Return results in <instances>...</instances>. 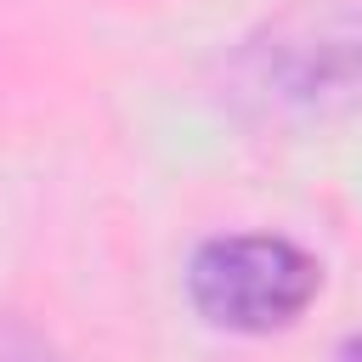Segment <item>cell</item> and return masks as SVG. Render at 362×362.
I'll use <instances>...</instances> for the list:
<instances>
[{
  "label": "cell",
  "mask_w": 362,
  "mask_h": 362,
  "mask_svg": "<svg viewBox=\"0 0 362 362\" xmlns=\"http://www.w3.org/2000/svg\"><path fill=\"white\" fill-rule=\"evenodd\" d=\"M255 90L300 107L362 96V11L311 17L305 28H277L255 51Z\"/></svg>",
  "instance_id": "obj_2"
},
{
  "label": "cell",
  "mask_w": 362,
  "mask_h": 362,
  "mask_svg": "<svg viewBox=\"0 0 362 362\" xmlns=\"http://www.w3.org/2000/svg\"><path fill=\"white\" fill-rule=\"evenodd\" d=\"M339 362H362V339H351V345L339 351Z\"/></svg>",
  "instance_id": "obj_3"
},
{
  "label": "cell",
  "mask_w": 362,
  "mask_h": 362,
  "mask_svg": "<svg viewBox=\"0 0 362 362\" xmlns=\"http://www.w3.org/2000/svg\"><path fill=\"white\" fill-rule=\"evenodd\" d=\"M322 288V266L288 243V238H266V232H243V238H209L192 266H187V294L192 305L232 334H272L288 328Z\"/></svg>",
  "instance_id": "obj_1"
}]
</instances>
